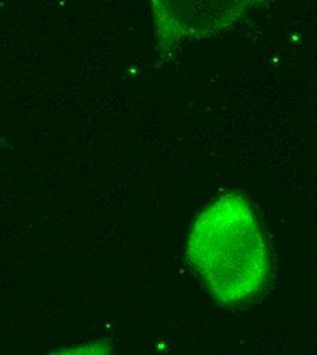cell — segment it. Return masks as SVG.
Wrapping results in <instances>:
<instances>
[{"label": "cell", "instance_id": "6da1fadb", "mask_svg": "<svg viewBox=\"0 0 317 355\" xmlns=\"http://www.w3.org/2000/svg\"><path fill=\"white\" fill-rule=\"evenodd\" d=\"M186 260L222 306L249 302L266 288L271 256L256 214L242 194L226 193L197 216Z\"/></svg>", "mask_w": 317, "mask_h": 355}]
</instances>
